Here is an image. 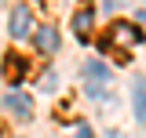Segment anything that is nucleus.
<instances>
[{"mask_svg":"<svg viewBox=\"0 0 146 138\" xmlns=\"http://www.w3.org/2000/svg\"><path fill=\"white\" fill-rule=\"evenodd\" d=\"M91 26H95V7H91V4H84L80 11H73V36H77L80 44L91 40Z\"/></svg>","mask_w":146,"mask_h":138,"instance_id":"obj_5","label":"nucleus"},{"mask_svg":"<svg viewBox=\"0 0 146 138\" xmlns=\"http://www.w3.org/2000/svg\"><path fill=\"white\" fill-rule=\"evenodd\" d=\"M139 40H143V33H139L131 22H113L110 33L102 36V55H110L113 62H124V58H128V47L139 44Z\"/></svg>","mask_w":146,"mask_h":138,"instance_id":"obj_1","label":"nucleus"},{"mask_svg":"<svg viewBox=\"0 0 146 138\" xmlns=\"http://www.w3.org/2000/svg\"><path fill=\"white\" fill-rule=\"evenodd\" d=\"M106 84H110V73L102 69V62H88L84 66V91L91 98H102L106 95Z\"/></svg>","mask_w":146,"mask_h":138,"instance_id":"obj_2","label":"nucleus"},{"mask_svg":"<svg viewBox=\"0 0 146 138\" xmlns=\"http://www.w3.org/2000/svg\"><path fill=\"white\" fill-rule=\"evenodd\" d=\"M0 138H7V127H4V124H0Z\"/></svg>","mask_w":146,"mask_h":138,"instance_id":"obj_10","label":"nucleus"},{"mask_svg":"<svg viewBox=\"0 0 146 138\" xmlns=\"http://www.w3.org/2000/svg\"><path fill=\"white\" fill-rule=\"evenodd\" d=\"M7 29H11V36H15V40H22V36H33V18H29V7H26V4H15Z\"/></svg>","mask_w":146,"mask_h":138,"instance_id":"obj_4","label":"nucleus"},{"mask_svg":"<svg viewBox=\"0 0 146 138\" xmlns=\"http://www.w3.org/2000/svg\"><path fill=\"white\" fill-rule=\"evenodd\" d=\"M4 109H7V113H15L18 120H29V116H33V98H29L26 91L11 87V91H7V98H4Z\"/></svg>","mask_w":146,"mask_h":138,"instance_id":"obj_3","label":"nucleus"},{"mask_svg":"<svg viewBox=\"0 0 146 138\" xmlns=\"http://www.w3.org/2000/svg\"><path fill=\"white\" fill-rule=\"evenodd\" d=\"M26 73H29V62H26L22 55H15V51H7V55H4V76L11 80V87L22 84V80H26Z\"/></svg>","mask_w":146,"mask_h":138,"instance_id":"obj_6","label":"nucleus"},{"mask_svg":"<svg viewBox=\"0 0 146 138\" xmlns=\"http://www.w3.org/2000/svg\"><path fill=\"white\" fill-rule=\"evenodd\" d=\"M33 44L40 55H55L58 51V33H55L51 26H40V29H33Z\"/></svg>","mask_w":146,"mask_h":138,"instance_id":"obj_7","label":"nucleus"},{"mask_svg":"<svg viewBox=\"0 0 146 138\" xmlns=\"http://www.w3.org/2000/svg\"><path fill=\"white\" fill-rule=\"evenodd\" d=\"M73 138H91V127H88V124H77V135H73Z\"/></svg>","mask_w":146,"mask_h":138,"instance_id":"obj_9","label":"nucleus"},{"mask_svg":"<svg viewBox=\"0 0 146 138\" xmlns=\"http://www.w3.org/2000/svg\"><path fill=\"white\" fill-rule=\"evenodd\" d=\"M131 102H135V120L146 124V80H135V87H131Z\"/></svg>","mask_w":146,"mask_h":138,"instance_id":"obj_8","label":"nucleus"}]
</instances>
